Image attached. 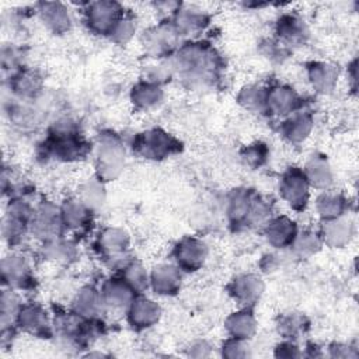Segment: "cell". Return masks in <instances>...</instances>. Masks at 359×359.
Masks as SVG:
<instances>
[{
    "instance_id": "6da1fadb",
    "label": "cell",
    "mask_w": 359,
    "mask_h": 359,
    "mask_svg": "<svg viewBox=\"0 0 359 359\" xmlns=\"http://www.w3.org/2000/svg\"><path fill=\"white\" fill-rule=\"evenodd\" d=\"M220 69V57L208 43H187L172 60V72L194 88L213 84Z\"/></svg>"
},
{
    "instance_id": "7a4b0ae2",
    "label": "cell",
    "mask_w": 359,
    "mask_h": 359,
    "mask_svg": "<svg viewBox=\"0 0 359 359\" xmlns=\"http://www.w3.org/2000/svg\"><path fill=\"white\" fill-rule=\"evenodd\" d=\"M229 220L237 229L257 227L271 220V208L251 189H237L229 198Z\"/></svg>"
},
{
    "instance_id": "3957f363",
    "label": "cell",
    "mask_w": 359,
    "mask_h": 359,
    "mask_svg": "<svg viewBox=\"0 0 359 359\" xmlns=\"http://www.w3.org/2000/svg\"><path fill=\"white\" fill-rule=\"evenodd\" d=\"M97 177L102 181L115 180L125 165V147L121 139L112 133H101L97 144Z\"/></svg>"
},
{
    "instance_id": "277c9868",
    "label": "cell",
    "mask_w": 359,
    "mask_h": 359,
    "mask_svg": "<svg viewBox=\"0 0 359 359\" xmlns=\"http://www.w3.org/2000/svg\"><path fill=\"white\" fill-rule=\"evenodd\" d=\"M45 153L57 160L70 161L83 158L88 151V143L69 125L59 126L43 143Z\"/></svg>"
},
{
    "instance_id": "5b68a950",
    "label": "cell",
    "mask_w": 359,
    "mask_h": 359,
    "mask_svg": "<svg viewBox=\"0 0 359 359\" xmlns=\"http://www.w3.org/2000/svg\"><path fill=\"white\" fill-rule=\"evenodd\" d=\"M133 151L147 160H163L181 150V143L161 129H150L135 136Z\"/></svg>"
},
{
    "instance_id": "8992f818",
    "label": "cell",
    "mask_w": 359,
    "mask_h": 359,
    "mask_svg": "<svg viewBox=\"0 0 359 359\" xmlns=\"http://www.w3.org/2000/svg\"><path fill=\"white\" fill-rule=\"evenodd\" d=\"M180 35L174 22H161L144 32L142 39L144 50L157 59L170 56L178 45Z\"/></svg>"
},
{
    "instance_id": "52a82bcc",
    "label": "cell",
    "mask_w": 359,
    "mask_h": 359,
    "mask_svg": "<svg viewBox=\"0 0 359 359\" xmlns=\"http://www.w3.org/2000/svg\"><path fill=\"white\" fill-rule=\"evenodd\" d=\"M123 15L125 13L119 3L94 1L86 10V22L93 32L109 35Z\"/></svg>"
},
{
    "instance_id": "ba28073f",
    "label": "cell",
    "mask_w": 359,
    "mask_h": 359,
    "mask_svg": "<svg viewBox=\"0 0 359 359\" xmlns=\"http://www.w3.org/2000/svg\"><path fill=\"white\" fill-rule=\"evenodd\" d=\"M310 184L302 168L290 167L279 181L280 196L294 210H303L309 202Z\"/></svg>"
},
{
    "instance_id": "9c48e42d",
    "label": "cell",
    "mask_w": 359,
    "mask_h": 359,
    "mask_svg": "<svg viewBox=\"0 0 359 359\" xmlns=\"http://www.w3.org/2000/svg\"><path fill=\"white\" fill-rule=\"evenodd\" d=\"M98 254L111 265H121L122 268L128 264L125 257L129 250L128 234L116 227H108L102 230L95 241Z\"/></svg>"
},
{
    "instance_id": "30bf717a",
    "label": "cell",
    "mask_w": 359,
    "mask_h": 359,
    "mask_svg": "<svg viewBox=\"0 0 359 359\" xmlns=\"http://www.w3.org/2000/svg\"><path fill=\"white\" fill-rule=\"evenodd\" d=\"M63 223L60 216V209H57L50 202H42L38 208H35L32 220L29 223L31 233L43 240L49 241L52 238L60 237Z\"/></svg>"
},
{
    "instance_id": "8fae6325",
    "label": "cell",
    "mask_w": 359,
    "mask_h": 359,
    "mask_svg": "<svg viewBox=\"0 0 359 359\" xmlns=\"http://www.w3.org/2000/svg\"><path fill=\"white\" fill-rule=\"evenodd\" d=\"M15 323L22 331L31 335L41 338H49L52 335V327L49 323L48 313L39 304H22L17 313Z\"/></svg>"
},
{
    "instance_id": "7c38bea8",
    "label": "cell",
    "mask_w": 359,
    "mask_h": 359,
    "mask_svg": "<svg viewBox=\"0 0 359 359\" xmlns=\"http://www.w3.org/2000/svg\"><path fill=\"white\" fill-rule=\"evenodd\" d=\"M208 255L206 244L196 237H184L174 248V259L177 266L187 272L198 271Z\"/></svg>"
},
{
    "instance_id": "4fadbf2b",
    "label": "cell",
    "mask_w": 359,
    "mask_h": 359,
    "mask_svg": "<svg viewBox=\"0 0 359 359\" xmlns=\"http://www.w3.org/2000/svg\"><path fill=\"white\" fill-rule=\"evenodd\" d=\"M1 279L10 289H28L32 286V273L27 259L11 254L1 259Z\"/></svg>"
},
{
    "instance_id": "5bb4252c",
    "label": "cell",
    "mask_w": 359,
    "mask_h": 359,
    "mask_svg": "<svg viewBox=\"0 0 359 359\" xmlns=\"http://www.w3.org/2000/svg\"><path fill=\"white\" fill-rule=\"evenodd\" d=\"M229 292L240 306L251 307L259 300L264 292V282L257 275L244 273L231 280Z\"/></svg>"
},
{
    "instance_id": "9a60e30c",
    "label": "cell",
    "mask_w": 359,
    "mask_h": 359,
    "mask_svg": "<svg viewBox=\"0 0 359 359\" xmlns=\"http://www.w3.org/2000/svg\"><path fill=\"white\" fill-rule=\"evenodd\" d=\"M161 316L160 306L147 297L137 296L128 307V321L136 330H144L154 325Z\"/></svg>"
},
{
    "instance_id": "2e32d148",
    "label": "cell",
    "mask_w": 359,
    "mask_h": 359,
    "mask_svg": "<svg viewBox=\"0 0 359 359\" xmlns=\"http://www.w3.org/2000/svg\"><path fill=\"white\" fill-rule=\"evenodd\" d=\"M182 275L177 265L161 264L156 266L150 273L151 289L161 296L175 294L181 287Z\"/></svg>"
},
{
    "instance_id": "e0dca14e",
    "label": "cell",
    "mask_w": 359,
    "mask_h": 359,
    "mask_svg": "<svg viewBox=\"0 0 359 359\" xmlns=\"http://www.w3.org/2000/svg\"><path fill=\"white\" fill-rule=\"evenodd\" d=\"M105 306L101 292L93 287H83L73 299L72 311L81 318L95 320L104 311Z\"/></svg>"
},
{
    "instance_id": "ac0fdd59",
    "label": "cell",
    "mask_w": 359,
    "mask_h": 359,
    "mask_svg": "<svg viewBox=\"0 0 359 359\" xmlns=\"http://www.w3.org/2000/svg\"><path fill=\"white\" fill-rule=\"evenodd\" d=\"M265 236L272 247H290L297 236V226L286 216L273 217L265 224Z\"/></svg>"
},
{
    "instance_id": "d6986e66",
    "label": "cell",
    "mask_w": 359,
    "mask_h": 359,
    "mask_svg": "<svg viewBox=\"0 0 359 359\" xmlns=\"http://www.w3.org/2000/svg\"><path fill=\"white\" fill-rule=\"evenodd\" d=\"M300 100L296 91L287 86H278L268 90L266 114L289 115L296 111Z\"/></svg>"
},
{
    "instance_id": "ffe728a7",
    "label": "cell",
    "mask_w": 359,
    "mask_h": 359,
    "mask_svg": "<svg viewBox=\"0 0 359 359\" xmlns=\"http://www.w3.org/2000/svg\"><path fill=\"white\" fill-rule=\"evenodd\" d=\"M101 294L105 304L115 309L129 307L132 300L136 297V292L122 278L108 279L102 285Z\"/></svg>"
},
{
    "instance_id": "44dd1931",
    "label": "cell",
    "mask_w": 359,
    "mask_h": 359,
    "mask_svg": "<svg viewBox=\"0 0 359 359\" xmlns=\"http://www.w3.org/2000/svg\"><path fill=\"white\" fill-rule=\"evenodd\" d=\"M91 213L93 210L87 208L80 199L66 201L60 208L63 226L73 231L84 230L91 222Z\"/></svg>"
},
{
    "instance_id": "7402d4cb",
    "label": "cell",
    "mask_w": 359,
    "mask_h": 359,
    "mask_svg": "<svg viewBox=\"0 0 359 359\" xmlns=\"http://www.w3.org/2000/svg\"><path fill=\"white\" fill-rule=\"evenodd\" d=\"M353 234V229L349 220L344 217L324 220L321 229V241L330 247H344L349 243Z\"/></svg>"
},
{
    "instance_id": "603a6c76",
    "label": "cell",
    "mask_w": 359,
    "mask_h": 359,
    "mask_svg": "<svg viewBox=\"0 0 359 359\" xmlns=\"http://www.w3.org/2000/svg\"><path fill=\"white\" fill-rule=\"evenodd\" d=\"M224 325L230 337L245 341L251 338L257 330V321L250 307H244L243 310L231 313L226 318Z\"/></svg>"
},
{
    "instance_id": "cb8c5ba5",
    "label": "cell",
    "mask_w": 359,
    "mask_h": 359,
    "mask_svg": "<svg viewBox=\"0 0 359 359\" xmlns=\"http://www.w3.org/2000/svg\"><path fill=\"white\" fill-rule=\"evenodd\" d=\"M38 11L43 24L55 34H62L70 28V15L62 3H41Z\"/></svg>"
},
{
    "instance_id": "d4e9b609",
    "label": "cell",
    "mask_w": 359,
    "mask_h": 359,
    "mask_svg": "<svg viewBox=\"0 0 359 359\" xmlns=\"http://www.w3.org/2000/svg\"><path fill=\"white\" fill-rule=\"evenodd\" d=\"M307 74L313 88L323 94L330 93L334 88L338 77L337 69L325 62L310 63L307 67Z\"/></svg>"
},
{
    "instance_id": "484cf974",
    "label": "cell",
    "mask_w": 359,
    "mask_h": 359,
    "mask_svg": "<svg viewBox=\"0 0 359 359\" xmlns=\"http://www.w3.org/2000/svg\"><path fill=\"white\" fill-rule=\"evenodd\" d=\"M313 129V118L306 112H294L282 125L280 132L290 143L303 142Z\"/></svg>"
},
{
    "instance_id": "4316f807",
    "label": "cell",
    "mask_w": 359,
    "mask_h": 359,
    "mask_svg": "<svg viewBox=\"0 0 359 359\" xmlns=\"http://www.w3.org/2000/svg\"><path fill=\"white\" fill-rule=\"evenodd\" d=\"M130 100L137 109H151L163 100V90L151 81H139L130 91Z\"/></svg>"
},
{
    "instance_id": "83f0119b",
    "label": "cell",
    "mask_w": 359,
    "mask_h": 359,
    "mask_svg": "<svg viewBox=\"0 0 359 359\" xmlns=\"http://www.w3.org/2000/svg\"><path fill=\"white\" fill-rule=\"evenodd\" d=\"M276 32L283 42L290 45L304 42L309 35L304 22L293 14H285L278 20Z\"/></svg>"
},
{
    "instance_id": "f1b7e54d",
    "label": "cell",
    "mask_w": 359,
    "mask_h": 359,
    "mask_svg": "<svg viewBox=\"0 0 359 359\" xmlns=\"http://www.w3.org/2000/svg\"><path fill=\"white\" fill-rule=\"evenodd\" d=\"M303 171L310 187L327 189L332 184V171L324 156H313Z\"/></svg>"
},
{
    "instance_id": "f546056e",
    "label": "cell",
    "mask_w": 359,
    "mask_h": 359,
    "mask_svg": "<svg viewBox=\"0 0 359 359\" xmlns=\"http://www.w3.org/2000/svg\"><path fill=\"white\" fill-rule=\"evenodd\" d=\"M317 212L323 220H332L344 216L346 210V199L339 194L324 192L317 198Z\"/></svg>"
},
{
    "instance_id": "4dcf8cb0",
    "label": "cell",
    "mask_w": 359,
    "mask_h": 359,
    "mask_svg": "<svg viewBox=\"0 0 359 359\" xmlns=\"http://www.w3.org/2000/svg\"><path fill=\"white\" fill-rule=\"evenodd\" d=\"M208 21L209 18L203 11L187 8V10H178L175 13L174 25L177 27L180 34H191V32L203 29Z\"/></svg>"
},
{
    "instance_id": "1f68e13d",
    "label": "cell",
    "mask_w": 359,
    "mask_h": 359,
    "mask_svg": "<svg viewBox=\"0 0 359 359\" xmlns=\"http://www.w3.org/2000/svg\"><path fill=\"white\" fill-rule=\"evenodd\" d=\"M266 94L268 88L261 86H248L244 87L238 94V102L248 111L254 114L266 112Z\"/></svg>"
},
{
    "instance_id": "d6a6232c",
    "label": "cell",
    "mask_w": 359,
    "mask_h": 359,
    "mask_svg": "<svg viewBox=\"0 0 359 359\" xmlns=\"http://www.w3.org/2000/svg\"><path fill=\"white\" fill-rule=\"evenodd\" d=\"M276 328L283 338L294 339V338H299V335L306 332V330L309 328V321L303 314L289 313L279 317L276 323Z\"/></svg>"
},
{
    "instance_id": "836d02e7",
    "label": "cell",
    "mask_w": 359,
    "mask_h": 359,
    "mask_svg": "<svg viewBox=\"0 0 359 359\" xmlns=\"http://www.w3.org/2000/svg\"><path fill=\"white\" fill-rule=\"evenodd\" d=\"M122 279L136 292V294L143 293L150 285V275L139 262H128L122 268Z\"/></svg>"
},
{
    "instance_id": "e575fe53",
    "label": "cell",
    "mask_w": 359,
    "mask_h": 359,
    "mask_svg": "<svg viewBox=\"0 0 359 359\" xmlns=\"http://www.w3.org/2000/svg\"><path fill=\"white\" fill-rule=\"evenodd\" d=\"M80 201L90 208L91 210H97L104 205L105 201V188L104 181L98 177L88 180L83 187L80 192Z\"/></svg>"
},
{
    "instance_id": "d590c367",
    "label": "cell",
    "mask_w": 359,
    "mask_h": 359,
    "mask_svg": "<svg viewBox=\"0 0 359 359\" xmlns=\"http://www.w3.org/2000/svg\"><path fill=\"white\" fill-rule=\"evenodd\" d=\"M43 255L48 259H53V261H57V262H69L70 259L74 258L76 248L70 241L63 240L60 237H56V238H52L49 241H45Z\"/></svg>"
},
{
    "instance_id": "8d00e7d4",
    "label": "cell",
    "mask_w": 359,
    "mask_h": 359,
    "mask_svg": "<svg viewBox=\"0 0 359 359\" xmlns=\"http://www.w3.org/2000/svg\"><path fill=\"white\" fill-rule=\"evenodd\" d=\"M321 244L323 241L320 236L313 231H303L300 234L297 233L290 247L296 255H299L300 258H307L316 254L321 248Z\"/></svg>"
},
{
    "instance_id": "74e56055",
    "label": "cell",
    "mask_w": 359,
    "mask_h": 359,
    "mask_svg": "<svg viewBox=\"0 0 359 359\" xmlns=\"http://www.w3.org/2000/svg\"><path fill=\"white\" fill-rule=\"evenodd\" d=\"M268 156H269V150L266 144L261 142L251 143L241 150V160L244 161L245 165L251 168H259L261 165H264Z\"/></svg>"
},
{
    "instance_id": "f35d334b",
    "label": "cell",
    "mask_w": 359,
    "mask_h": 359,
    "mask_svg": "<svg viewBox=\"0 0 359 359\" xmlns=\"http://www.w3.org/2000/svg\"><path fill=\"white\" fill-rule=\"evenodd\" d=\"M13 79V88L18 95H34L39 88V77L32 72H20Z\"/></svg>"
},
{
    "instance_id": "ab89813d",
    "label": "cell",
    "mask_w": 359,
    "mask_h": 359,
    "mask_svg": "<svg viewBox=\"0 0 359 359\" xmlns=\"http://www.w3.org/2000/svg\"><path fill=\"white\" fill-rule=\"evenodd\" d=\"M1 324L3 327H7L8 323H11V320L17 317V313L20 310V304H18V299L15 296V293L13 292V289L8 290H3L1 293Z\"/></svg>"
},
{
    "instance_id": "60d3db41",
    "label": "cell",
    "mask_w": 359,
    "mask_h": 359,
    "mask_svg": "<svg viewBox=\"0 0 359 359\" xmlns=\"http://www.w3.org/2000/svg\"><path fill=\"white\" fill-rule=\"evenodd\" d=\"M136 31V24L133 21V18L123 15L121 18V21L115 25V28L112 29V32L109 34V38L116 42V43H126L135 34Z\"/></svg>"
},
{
    "instance_id": "b9f144b4",
    "label": "cell",
    "mask_w": 359,
    "mask_h": 359,
    "mask_svg": "<svg viewBox=\"0 0 359 359\" xmlns=\"http://www.w3.org/2000/svg\"><path fill=\"white\" fill-rule=\"evenodd\" d=\"M222 355L224 358H231V359L247 358V356H250V348H248L245 339L230 337L227 341L223 342Z\"/></svg>"
},
{
    "instance_id": "7bdbcfd3",
    "label": "cell",
    "mask_w": 359,
    "mask_h": 359,
    "mask_svg": "<svg viewBox=\"0 0 359 359\" xmlns=\"http://www.w3.org/2000/svg\"><path fill=\"white\" fill-rule=\"evenodd\" d=\"M302 353L297 348L296 344L290 342V341H285L282 344H279L275 348V356L276 358H299Z\"/></svg>"
},
{
    "instance_id": "ee69618b",
    "label": "cell",
    "mask_w": 359,
    "mask_h": 359,
    "mask_svg": "<svg viewBox=\"0 0 359 359\" xmlns=\"http://www.w3.org/2000/svg\"><path fill=\"white\" fill-rule=\"evenodd\" d=\"M188 355L194 356V358H203V356H209L210 355V345L206 341H196L194 342L189 349H188Z\"/></svg>"
},
{
    "instance_id": "f6af8a7d",
    "label": "cell",
    "mask_w": 359,
    "mask_h": 359,
    "mask_svg": "<svg viewBox=\"0 0 359 359\" xmlns=\"http://www.w3.org/2000/svg\"><path fill=\"white\" fill-rule=\"evenodd\" d=\"M331 355L337 356V358H348V356H353L355 353L349 352V348L346 345H334L332 348H330Z\"/></svg>"
}]
</instances>
